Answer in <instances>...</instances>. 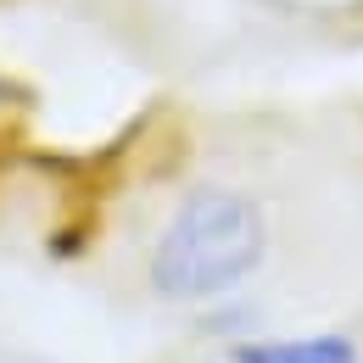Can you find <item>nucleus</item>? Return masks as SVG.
I'll return each instance as SVG.
<instances>
[{"instance_id":"nucleus-1","label":"nucleus","mask_w":363,"mask_h":363,"mask_svg":"<svg viewBox=\"0 0 363 363\" xmlns=\"http://www.w3.org/2000/svg\"><path fill=\"white\" fill-rule=\"evenodd\" d=\"M274 218L269 201L240 179H190L157 218L140 285L151 302L179 313H213L240 302L246 285L269 269Z\"/></svg>"},{"instance_id":"nucleus-2","label":"nucleus","mask_w":363,"mask_h":363,"mask_svg":"<svg viewBox=\"0 0 363 363\" xmlns=\"http://www.w3.org/2000/svg\"><path fill=\"white\" fill-rule=\"evenodd\" d=\"M218 363H363V335L341 324L313 330H246L235 341H218Z\"/></svg>"}]
</instances>
